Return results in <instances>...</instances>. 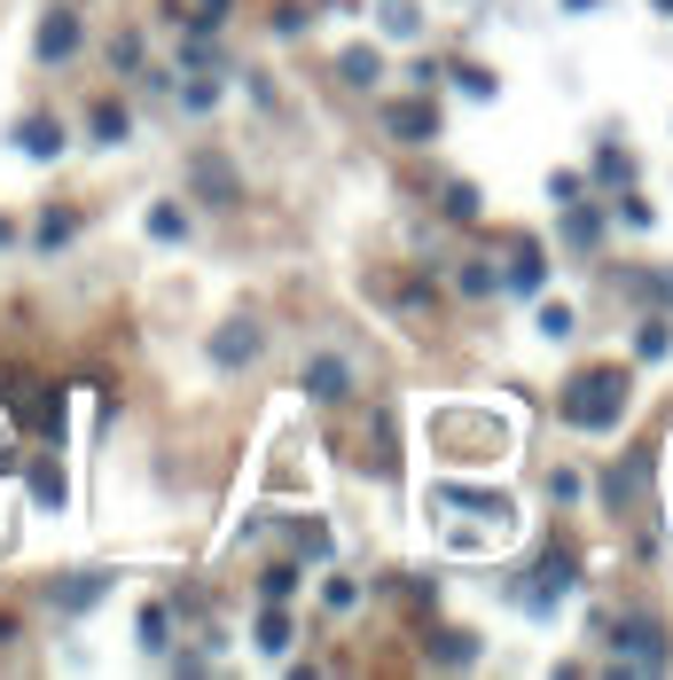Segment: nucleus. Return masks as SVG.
<instances>
[{"instance_id": "nucleus-38", "label": "nucleus", "mask_w": 673, "mask_h": 680, "mask_svg": "<svg viewBox=\"0 0 673 680\" xmlns=\"http://www.w3.org/2000/svg\"><path fill=\"white\" fill-rule=\"evenodd\" d=\"M541 336H571V313L564 305H541Z\"/></svg>"}, {"instance_id": "nucleus-15", "label": "nucleus", "mask_w": 673, "mask_h": 680, "mask_svg": "<svg viewBox=\"0 0 673 680\" xmlns=\"http://www.w3.org/2000/svg\"><path fill=\"white\" fill-rule=\"evenodd\" d=\"M17 149H24L32 164H55V156H63V126H55L47 110H32V118L17 126Z\"/></svg>"}, {"instance_id": "nucleus-4", "label": "nucleus", "mask_w": 673, "mask_h": 680, "mask_svg": "<svg viewBox=\"0 0 673 680\" xmlns=\"http://www.w3.org/2000/svg\"><path fill=\"white\" fill-rule=\"evenodd\" d=\"M384 126H392V141H407V149L439 141V102H431V87H415L407 102H392V110H384Z\"/></svg>"}, {"instance_id": "nucleus-30", "label": "nucleus", "mask_w": 673, "mask_h": 680, "mask_svg": "<svg viewBox=\"0 0 673 680\" xmlns=\"http://www.w3.org/2000/svg\"><path fill=\"white\" fill-rule=\"evenodd\" d=\"M439 196H447V204H439L447 219H478V188H470V181H447Z\"/></svg>"}, {"instance_id": "nucleus-6", "label": "nucleus", "mask_w": 673, "mask_h": 680, "mask_svg": "<svg viewBox=\"0 0 673 680\" xmlns=\"http://www.w3.org/2000/svg\"><path fill=\"white\" fill-rule=\"evenodd\" d=\"M9 407H17V422H32L40 439H63V391L55 384H9Z\"/></svg>"}, {"instance_id": "nucleus-10", "label": "nucleus", "mask_w": 673, "mask_h": 680, "mask_svg": "<svg viewBox=\"0 0 673 680\" xmlns=\"http://www.w3.org/2000/svg\"><path fill=\"white\" fill-rule=\"evenodd\" d=\"M439 439H447V446H455V439H470V446H478V462H493L501 446H510V431H501L493 414H455V407L439 414Z\"/></svg>"}, {"instance_id": "nucleus-28", "label": "nucleus", "mask_w": 673, "mask_h": 680, "mask_svg": "<svg viewBox=\"0 0 673 680\" xmlns=\"http://www.w3.org/2000/svg\"><path fill=\"white\" fill-rule=\"evenodd\" d=\"M665 353H673V328L665 321H642L634 328V360H665Z\"/></svg>"}, {"instance_id": "nucleus-13", "label": "nucleus", "mask_w": 673, "mask_h": 680, "mask_svg": "<svg viewBox=\"0 0 673 680\" xmlns=\"http://www.w3.org/2000/svg\"><path fill=\"white\" fill-rule=\"evenodd\" d=\"M439 508H462V517H485V525H510V517H517V500H510V493H462V485H447Z\"/></svg>"}, {"instance_id": "nucleus-25", "label": "nucleus", "mask_w": 673, "mask_h": 680, "mask_svg": "<svg viewBox=\"0 0 673 680\" xmlns=\"http://www.w3.org/2000/svg\"><path fill=\"white\" fill-rule=\"evenodd\" d=\"M71 235H78V212H71V204H55V212L40 219V250H63Z\"/></svg>"}, {"instance_id": "nucleus-27", "label": "nucleus", "mask_w": 673, "mask_h": 680, "mask_svg": "<svg viewBox=\"0 0 673 680\" xmlns=\"http://www.w3.org/2000/svg\"><path fill=\"white\" fill-rule=\"evenodd\" d=\"M596 235H603V212H596V204H587V212L571 204V212H564V242H579V250H587Z\"/></svg>"}, {"instance_id": "nucleus-5", "label": "nucleus", "mask_w": 673, "mask_h": 680, "mask_svg": "<svg viewBox=\"0 0 673 680\" xmlns=\"http://www.w3.org/2000/svg\"><path fill=\"white\" fill-rule=\"evenodd\" d=\"M298 391H306L313 407H345V399H353V360L313 353V360H306V376H298Z\"/></svg>"}, {"instance_id": "nucleus-24", "label": "nucleus", "mask_w": 673, "mask_h": 680, "mask_svg": "<svg viewBox=\"0 0 673 680\" xmlns=\"http://www.w3.org/2000/svg\"><path fill=\"white\" fill-rule=\"evenodd\" d=\"M431 665L447 672V665H478V634H439L431 641Z\"/></svg>"}, {"instance_id": "nucleus-32", "label": "nucleus", "mask_w": 673, "mask_h": 680, "mask_svg": "<svg viewBox=\"0 0 673 680\" xmlns=\"http://www.w3.org/2000/svg\"><path fill=\"white\" fill-rule=\"evenodd\" d=\"M259 594H267V603H290V594H298V563H275V571L259 579Z\"/></svg>"}, {"instance_id": "nucleus-9", "label": "nucleus", "mask_w": 673, "mask_h": 680, "mask_svg": "<svg viewBox=\"0 0 673 680\" xmlns=\"http://www.w3.org/2000/svg\"><path fill=\"white\" fill-rule=\"evenodd\" d=\"M189 188H196L212 212H235V204H243V181H235L227 156H196V164H189Z\"/></svg>"}, {"instance_id": "nucleus-20", "label": "nucleus", "mask_w": 673, "mask_h": 680, "mask_svg": "<svg viewBox=\"0 0 673 680\" xmlns=\"http://www.w3.org/2000/svg\"><path fill=\"white\" fill-rule=\"evenodd\" d=\"M133 634H141V649H149V657H164V649H173V611H164V603H149Z\"/></svg>"}, {"instance_id": "nucleus-29", "label": "nucleus", "mask_w": 673, "mask_h": 680, "mask_svg": "<svg viewBox=\"0 0 673 680\" xmlns=\"http://www.w3.org/2000/svg\"><path fill=\"white\" fill-rule=\"evenodd\" d=\"M596 181H603V188H627V181H634V156H627V149H603V156H596Z\"/></svg>"}, {"instance_id": "nucleus-3", "label": "nucleus", "mask_w": 673, "mask_h": 680, "mask_svg": "<svg viewBox=\"0 0 673 680\" xmlns=\"http://www.w3.org/2000/svg\"><path fill=\"white\" fill-rule=\"evenodd\" d=\"M603 641H619V649H611V672H665V665H673L658 618H627V626H611Z\"/></svg>"}, {"instance_id": "nucleus-36", "label": "nucleus", "mask_w": 673, "mask_h": 680, "mask_svg": "<svg viewBox=\"0 0 673 680\" xmlns=\"http://www.w3.org/2000/svg\"><path fill=\"white\" fill-rule=\"evenodd\" d=\"M321 603H329V618H336V611H353V603H361V586H353V579H329V586H321Z\"/></svg>"}, {"instance_id": "nucleus-23", "label": "nucleus", "mask_w": 673, "mask_h": 680, "mask_svg": "<svg viewBox=\"0 0 673 680\" xmlns=\"http://www.w3.org/2000/svg\"><path fill=\"white\" fill-rule=\"evenodd\" d=\"M290 641H298V634H290V618H282V603H267V611H259V649H267V657H282Z\"/></svg>"}, {"instance_id": "nucleus-31", "label": "nucleus", "mask_w": 673, "mask_h": 680, "mask_svg": "<svg viewBox=\"0 0 673 680\" xmlns=\"http://www.w3.org/2000/svg\"><path fill=\"white\" fill-rule=\"evenodd\" d=\"M634 290L658 298V305H673V267H634Z\"/></svg>"}, {"instance_id": "nucleus-17", "label": "nucleus", "mask_w": 673, "mask_h": 680, "mask_svg": "<svg viewBox=\"0 0 673 680\" xmlns=\"http://www.w3.org/2000/svg\"><path fill=\"white\" fill-rule=\"evenodd\" d=\"M275 525L290 532V555H298V563H321V555H329V525H321V517H275Z\"/></svg>"}, {"instance_id": "nucleus-39", "label": "nucleus", "mask_w": 673, "mask_h": 680, "mask_svg": "<svg viewBox=\"0 0 673 680\" xmlns=\"http://www.w3.org/2000/svg\"><path fill=\"white\" fill-rule=\"evenodd\" d=\"M9 235H17V227H9V219H0V242H9Z\"/></svg>"}, {"instance_id": "nucleus-35", "label": "nucleus", "mask_w": 673, "mask_h": 680, "mask_svg": "<svg viewBox=\"0 0 673 680\" xmlns=\"http://www.w3.org/2000/svg\"><path fill=\"white\" fill-rule=\"evenodd\" d=\"M181 63H189V71H220V47H212V32H196V40L181 47Z\"/></svg>"}, {"instance_id": "nucleus-8", "label": "nucleus", "mask_w": 673, "mask_h": 680, "mask_svg": "<svg viewBox=\"0 0 673 680\" xmlns=\"http://www.w3.org/2000/svg\"><path fill=\"white\" fill-rule=\"evenodd\" d=\"M32 47H40V63H71L78 47H87V17H78V9H47Z\"/></svg>"}, {"instance_id": "nucleus-40", "label": "nucleus", "mask_w": 673, "mask_h": 680, "mask_svg": "<svg viewBox=\"0 0 673 680\" xmlns=\"http://www.w3.org/2000/svg\"><path fill=\"white\" fill-rule=\"evenodd\" d=\"M658 9H673V0H658Z\"/></svg>"}, {"instance_id": "nucleus-14", "label": "nucleus", "mask_w": 673, "mask_h": 680, "mask_svg": "<svg viewBox=\"0 0 673 680\" xmlns=\"http://www.w3.org/2000/svg\"><path fill=\"white\" fill-rule=\"evenodd\" d=\"M650 477V454H627L619 469H603V508H611V517H627V508H634V485Z\"/></svg>"}, {"instance_id": "nucleus-7", "label": "nucleus", "mask_w": 673, "mask_h": 680, "mask_svg": "<svg viewBox=\"0 0 673 680\" xmlns=\"http://www.w3.org/2000/svg\"><path fill=\"white\" fill-rule=\"evenodd\" d=\"M259 353H267L259 321H243V313H235V321H220V328H212V368H250Z\"/></svg>"}, {"instance_id": "nucleus-12", "label": "nucleus", "mask_w": 673, "mask_h": 680, "mask_svg": "<svg viewBox=\"0 0 673 680\" xmlns=\"http://www.w3.org/2000/svg\"><path fill=\"white\" fill-rule=\"evenodd\" d=\"M110 579H118V571H71V579L47 586V603H55V611H95L103 594H110Z\"/></svg>"}, {"instance_id": "nucleus-16", "label": "nucleus", "mask_w": 673, "mask_h": 680, "mask_svg": "<svg viewBox=\"0 0 673 680\" xmlns=\"http://www.w3.org/2000/svg\"><path fill=\"white\" fill-rule=\"evenodd\" d=\"M336 71H345L353 95H376V87H384V55H376V47H345V55H336Z\"/></svg>"}, {"instance_id": "nucleus-22", "label": "nucleus", "mask_w": 673, "mask_h": 680, "mask_svg": "<svg viewBox=\"0 0 673 680\" xmlns=\"http://www.w3.org/2000/svg\"><path fill=\"white\" fill-rule=\"evenodd\" d=\"M455 290H462V298H493V290H501V274H493L485 259H462V267H455Z\"/></svg>"}, {"instance_id": "nucleus-34", "label": "nucleus", "mask_w": 673, "mask_h": 680, "mask_svg": "<svg viewBox=\"0 0 673 680\" xmlns=\"http://www.w3.org/2000/svg\"><path fill=\"white\" fill-rule=\"evenodd\" d=\"M455 78H462V95H470V102H493V95H501V87H493V71H478V63H462Z\"/></svg>"}, {"instance_id": "nucleus-37", "label": "nucleus", "mask_w": 673, "mask_h": 680, "mask_svg": "<svg viewBox=\"0 0 673 680\" xmlns=\"http://www.w3.org/2000/svg\"><path fill=\"white\" fill-rule=\"evenodd\" d=\"M227 9H235V0H196V32H220V24H227Z\"/></svg>"}, {"instance_id": "nucleus-33", "label": "nucleus", "mask_w": 673, "mask_h": 680, "mask_svg": "<svg viewBox=\"0 0 673 680\" xmlns=\"http://www.w3.org/2000/svg\"><path fill=\"white\" fill-rule=\"evenodd\" d=\"M110 63H118L126 78H141V32H118V40H110Z\"/></svg>"}, {"instance_id": "nucleus-19", "label": "nucleus", "mask_w": 673, "mask_h": 680, "mask_svg": "<svg viewBox=\"0 0 673 680\" xmlns=\"http://www.w3.org/2000/svg\"><path fill=\"white\" fill-rule=\"evenodd\" d=\"M376 24H384V40H415L424 32V9L415 0H376Z\"/></svg>"}, {"instance_id": "nucleus-18", "label": "nucleus", "mask_w": 673, "mask_h": 680, "mask_svg": "<svg viewBox=\"0 0 673 680\" xmlns=\"http://www.w3.org/2000/svg\"><path fill=\"white\" fill-rule=\"evenodd\" d=\"M24 485H32L40 508H63V469H55V454H32V462H24Z\"/></svg>"}, {"instance_id": "nucleus-11", "label": "nucleus", "mask_w": 673, "mask_h": 680, "mask_svg": "<svg viewBox=\"0 0 673 680\" xmlns=\"http://www.w3.org/2000/svg\"><path fill=\"white\" fill-rule=\"evenodd\" d=\"M501 290H510V298H541V290H548L541 242H517V250H510V267H501Z\"/></svg>"}, {"instance_id": "nucleus-2", "label": "nucleus", "mask_w": 673, "mask_h": 680, "mask_svg": "<svg viewBox=\"0 0 673 680\" xmlns=\"http://www.w3.org/2000/svg\"><path fill=\"white\" fill-rule=\"evenodd\" d=\"M571 586H579V563H571V548H564V540H548V548H541V563H533V579L517 586V603H525L533 618H548Z\"/></svg>"}, {"instance_id": "nucleus-26", "label": "nucleus", "mask_w": 673, "mask_h": 680, "mask_svg": "<svg viewBox=\"0 0 673 680\" xmlns=\"http://www.w3.org/2000/svg\"><path fill=\"white\" fill-rule=\"evenodd\" d=\"M149 235H157V242H181V235H189V212H181V204H149Z\"/></svg>"}, {"instance_id": "nucleus-21", "label": "nucleus", "mask_w": 673, "mask_h": 680, "mask_svg": "<svg viewBox=\"0 0 673 680\" xmlns=\"http://www.w3.org/2000/svg\"><path fill=\"white\" fill-rule=\"evenodd\" d=\"M87 126H95V149H118L126 141V102H95Z\"/></svg>"}, {"instance_id": "nucleus-1", "label": "nucleus", "mask_w": 673, "mask_h": 680, "mask_svg": "<svg viewBox=\"0 0 673 680\" xmlns=\"http://www.w3.org/2000/svg\"><path fill=\"white\" fill-rule=\"evenodd\" d=\"M556 414L571 422V431H611V422L627 414V368H587V376L556 399Z\"/></svg>"}]
</instances>
